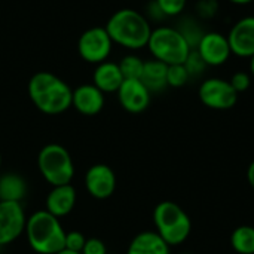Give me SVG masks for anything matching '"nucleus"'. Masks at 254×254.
Wrapping results in <instances>:
<instances>
[{"label": "nucleus", "instance_id": "f257e3e1", "mask_svg": "<svg viewBox=\"0 0 254 254\" xmlns=\"http://www.w3.org/2000/svg\"><path fill=\"white\" fill-rule=\"evenodd\" d=\"M28 95L42 113L60 115L71 107L73 89L57 74L37 71L28 82Z\"/></svg>", "mask_w": 254, "mask_h": 254}, {"label": "nucleus", "instance_id": "f03ea898", "mask_svg": "<svg viewBox=\"0 0 254 254\" xmlns=\"http://www.w3.org/2000/svg\"><path fill=\"white\" fill-rule=\"evenodd\" d=\"M106 30L113 43L129 51H138L147 46L153 28L144 13L124 7L109 18Z\"/></svg>", "mask_w": 254, "mask_h": 254}, {"label": "nucleus", "instance_id": "7ed1b4c3", "mask_svg": "<svg viewBox=\"0 0 254 254\" xmlns=\"http://www.w3.org/2000/svg\"><path fill=\"white\" fill-rule=\"evenodd\" d=\"M25 235L30 247L39 254H57L64 249L65 231L60 219L46 210L36 211L27 219Z\"/></svg>", "mask_w": 254, "mask_h": 254}, {"label": "nucleus", "instance_id": "20e7f679", "mask_svg": "<svg viewBox=\"0 0 254 254\" xmlns=\"http://www.w3.org/2000/svg\"><path fill=\"white\" fill-rule=\"evenodd\" d=\"M153 222L156 234L171 247L185 243L190 234L192 223L185 210L171 201H164L155 207Z\"/></svg>", "mask_w": 254, "mask_h": 254}, {"label": "nucleus", "instance_id": "39448f33", "mask_svg": "<svg viewBox=\"0 0 254 254\" xmlns=\"http://www.w3.org/2000/svg\"><path fill=\"white\" fill-rule=\"evenodd\" d=\"M146 48H149V52L155 60L167 65L183 64L192 51L180 31L170 25L153 28Z\"/></svg>", "mask_w": 254, "mask_h": 254}, {"label": "nucleus", "instance_id": "423d86ee", "mask_svg": "<svg viewBox=\"0 0 254 254\" xmlns=\"http://www.w3.org/2000/svg\"><path fill=\"white\" fill-rule=\"evenodd\" d=\"M37 165L43 179L54 186L70 185L74 177V165L68 150L57 143L46 144L39 152Z\"/></svg>", "mask_w": 254, "mask_h": 254}, {"label": "nucleus", "instance_id": "0eeeda50", "mask_svg": "<svg viewBox=\"0 0 254 254\" xmlns=\"http://www.w3.org/2000/svg\"><path fill=\"white\" fill-rule=\"evenodd\" d=\"M113 48L106 27H92L85 30L77 40V52L80 58L91 64H100L107 61Z\"/></svg>", "mask_w": 254, "mask_h": 254}, {"label": "nucleus", "instance_id": "6e6552de", "mask_svg": "<svg viewBox=\"0 0 254 254\" xmlns=\"http://www.w3.org/2000/svg\"><path fill=\"white\" fill-rule=\"evenodd\" d=\"M198 95L204 106L214 110H229L238 101V92L229 80L220 77L205 79L198 89Z\"/></svg>", "mask_w": 254, "mask_h": 254}, {"label": "nucleus", "instance_id": "1a4fd4ad", "mask_svg": "<svg viewBox=\"0 0 254 254\" xmlns=\"http://www.w3.org/2000/svg\"><path fill=\"white\" fill-rule=\"evenodd\" d=\"M27 217L21 202L0 201V247L13 243L25 231Z\"/></svg>", "mask_w": 254, "mask_h": 254}, {"label": "nucleus", "instance_id": "9d476101", "mask_svg": "<svg viewBox=\"0 0 254 254\" xmlns=\"http://www.w3.org/2000/svg\"><path fill=\"white\" fill-rule=\"evenodd\" d=\"M195 49L208 67H220L232 55L228 36L219 31H205Z\"/></svg>", "mask_w": 254, "mask_h": 254}, {"label": "nucleus", "instance_id": "9b49d317", "mask_svg": "<svg viewBox=\"0 0 254 254\" xmlns=\"http://www.w3.org/2000/svg\"><path fill=\"white\" fill-rule=\"evenodd\" d=\"M226 36L232 55L250 60L254 55V15L238 19Z\"/></svg>", "mask_w": 254, "mask_h": 254}, {"label": "nucleus", "instance_id": "f8f14e48", "mask_svg": "<svg viewBox=\"0 0 254 254\" xmlns=\"http://www.w3.org/2000/svg\"><path fill=\"white\" fill-rule=\"evenodd\" d=\"M88 193L95 199H107L116 189V176L113 170L104 164L92 165L85 176Z\"/></svg>", "mask_w": 254, "mask_h": 254}, {"label": "nucleus", "instance_id": "ddd939ff", "mask_svg": "<svg viewBox=\"0 0 254 254\" xmlns=\"http://www.w3.org/2000/svg\"><path fill=\"white\" fill-rule=\"evenodd\" d=\"M121 106L129 113H141L150 104V91L140 79H125L118 89Z\"/></svg>", "mask_w": 254, "mask_h": 254}, {"label": "nucleus", "instance_id": "4468645a", "mask_svg": "<svg viewBox=\"0 0 254 254\" xmlns=\"http://www.w3.org/2000/svg\"><path fill=\"white\" fill-rule=\"evenodd\" d=\"M71 106L85 116L98 115L104 107V94L94 85L85 83L73 89Z\"/></svg>", "mask_w": 254, "mask_h": 254}, {"label": "nucleus", "instance_id": "2eb2a0df", "mask_svg": "<svg viewBox=\"0 0 254 254\" xmlns=\"http://www.w3.org/2000/svg\"><path fill=\"white\" fill-rule=\"evenodd\" d=\"M76 204V190L70 185L54 186L46 198V211L57 219L71 213Z\"/></svg>", "mask_w": 254, "mask_h": 254}, {"label": "nucleus", "instance_id": "dca6fc26", "mask_svg": "<svg viewBox=\"0 0 254 254\" xmlns=\"http://www.w3.org/2000/svg\"><path fill=\"white\" fill-rule=\"evenodd\" d=\"M122 71L119 68L118 63L113 61H104L97 64L94 74H92V83L103 92V94H112L118 92L124 82Z\"/></svg>", "mask_w": 254, "mask_h": 254}, {"label": "nucleus", "instance_id": "f3484780", "mask_svg": "<svg viewBox=\"0 0 254 254\" xmlns=\"http://www.w3.org/2000/svg\"><path fill=\"white\" fill-rule=\"evenodd\" d=\"M127 254H170V246L156 232H141L131 241Z\"/></svg>", "mask_w": 254, "mask_h": 254}, {"label": "nucleus", "instance_id": "a211bd4d", "mask_svg": "<svg viewBox=\"0 0 254 254\" xmlns=\"http://www.w3.org/2000/svg\"><path fill=\"white\" fill-rule=\"evenodd\" d=\"M167 70H168V65L155 58L144 61V67H143L140 80L150 91V94L161 92L168 86L167 85Z\"/></svg>", "mask_w": 254, "mask_h": 254}, {"label": "nucleus", "instance_id": "6ab92c4d", "mask_svg": "<svg viewBox=\"0 0 254 254\" xmlns=\"http://www.w3.org/2000/svg\"><path fill=\"white\" fill-rule=\"evenodd\" d=\"M27 193L25 180L15 173L0 176V201L3 202H21Z\"/></svg>", "mask_w": 254, "mask_h": 254}, {"label": "nucleus", "instance_id": "aec40b11", "mask_svg": "<svg viewBox=\"0 0 254 254\" xmlns=\"http://www.w3.org/2000/svg\"><path fill=\"white\" fill-rule=\"evenodd\" d=\"M176 28L185 37V40L188 42L190 49H195L205 34V30L199 24V19L195 16H183Z\"/></svg>", "mask_w": 254, "mask_h": 254}, {"label": "nucleus", "instance_id": "412c9836", "mask_svg": "<svg viewBox=\"0 0 254 254\" xmlns=\"http://www.w3.org/2000/svg\"><path fill=\"white\" fill-rule=\"evenodd\" d=\"M231 244L240 254H254V228L240 226L232 232Z\"/></svg>", "mask_w": 254, "mask_h": 254}, {"label": "nucleus", "instance_id": "4be33fe9", "mask_svg": "<svg viewBox=\"0 0 254 254\" xmlns=\"http://www.w3.org/2000/svg\"><path fill=\"white\" fill-rule=\"evenodd\" d=\"M118 64H119L124 79H140L141 77L144 60H141L138 55H134V54L125 55Z\"/></svg>", "mask_w": 254, "mask_h": 254}, {"label": "nucleus", "instance_id": "5701e85b", "mask_svg": "<svg viewBox=\"0 0 254 254\" xmlns=\"http://www.w3.org/2000/svg\"><path fill=\"white\" fill-rule=\"evenodd\" d=\"M190 80V76L183 64L168 65L167 70V85L171 88H182Z\"/></svg>", "mask_w": 254, "mask_h": 254}, {"label": "nucleus", "instance_id": "b1692460", "mask_svg": "<svg viewBox=\"0 0 254 254\" xmlns=\"http://www.w3.org/2000/svg\"><path fill=\"white\" fill-rule=\"evenodd\" d=\"M183 65L186 67V70H188L190 79L204 74L205 68L208 67V65L205 64V61L201 58V55L196 52V49H192V51H190V54L188 55V58H186V61L183 63Z\"/></svg>", "mask_w": 254, "mask_h": 254}, {"label": "nucleus", "instance_id": "393cba45", "mask_svg": "<svg viewBox=\"0 0 254 254\" xmlns=\"http://www.w3.org/2000/svg\"><path fill=\"white\" fill-rule=\"evenodd\" d=\"M220 9L219 0H198L195 4V12L198 19H213Z\"/></svg>", "mask_w": 254, "mask_h": 254}, {"label": "nucleus", "instance_id": "a878e982", "mask_svg": "<svg viewBox=\"0 0 254 254\" xmlns=\"http://www.w3.org/2000/svg\"><path fill=\"white\" fill-rule=\"evenodd\" d=\"M155 1L167 15V18L180 16L185 12L186 4H188V0H155Z\"/></svg>", "mask_w": 254, "mask_h": 254}, {"label": "nucleus", "instance_id": "bb28decb", "mask_svg": "<svg viewBox=\"0 0 254 254\" xmlns=\"http://www.w3.org/2000/svg\"><path fill=\"white\" fill-rule=\"evenodd\" d=\"M85 243H86V238H85V235L82 232H77V231L65 232V240H64V249L65 250L82 253Z\"/></svg>", "mask_w": 254, "mask_h": 254}, {"label": "nucleus", "instance_id": "cd10ccee", "mask_svg": "<svg viewBox=\"0 0 254 254\" xmlns=\"http://www.w3.org/2000/svg\"><path fill=\"white\" fill-rule=\"evenodd\" d=\"M229 83L232 85V88L241 94V92H246L250 85H252V74L247 73V71H237L231 76L229 79Z\"/></svg>", "mask_w": 254, "mask_h": 254}, {"label": "nucleus", "instance_id": "c85d7f7f", "mask_svg": "<svg viewBox=\"0 0 254 254\" xmlns=\"http://www.w3.org/2000/svg\"><path fill=\"white\" fill-rule=\"evenodd\" d=\"M80 254H107V249L104 243L98 238H89L86 240L83 250Z\"/></svg>", "mask_w": 254, "mask_h": 254}, {"label": "nucleus", "instance_id": "c756f323", "mask_svg": "<svg viewBox=\"0 0 254 254\" xmlns=\"http://www.w3.org/2000/svg\"><path fill=\"white\" fill-rule=\"evenodd\" d=\"M144 16L149 19V22H150V21L159 22V21H164V19H167V15L162 12V9L158 6V3H156L155 0H152V1L147 4Z\"/></svg>", "mask_w": 254, "mask_h": 254}, {"label": "nucleus", "instance_id": "7c9ffc66", "mask_svg": "<svg viewBox=\"0 0 254 254\" xmlns=\"http://www.w3.org/2000/svg\"><path fill=\"white\" fill-rule=\"evenodd\" d=\"M247 177H249V182H250V186L253 188L254 190V161L250 164L249 167V171H247Z\"/></svg>", "mask_w": 254, "mask_h": 254}, {"label": "nucleus", "instance_id": "2f4dec72", "mask_svg": "<svg viewBox=\"0 0 254 254\" xmlns=\"http://www.w3.org/2000/svg\"><path fill=\"white\" fill-rule=\"evenodd\" d=\"M234 4H238V6H244V4H250V3H254V0H228Z\"/></svg>", "mask_w": 254, "mask_h": 254}, {"label": "nucleus", "instance_id": "473e14b6", "mask_svg": "<svg viewBox=\"0 0 254 254\" xmlns=\"http://www.w3.org/2000/svg\"><path fill=\"white\" fill-rule=\"evenodd\" d=\"M249 67H250V74L254 77V55L250 58V65Z\"/></svg>", "mask_w": 254, "mask_h": 254}, {"label": "nucleus", "instance_id": "72a5a7b5", "mask_svg": "<svg viewBox=\"0 0 254 254\" xmlns=\"http://www.w3.org/2000/svg\"><path fill=\"white\" fill-rule=\"evenodd\" d=\"M57 254H80V253H76V252H71V250H65V249H63L61 252H58Z\"/></svg>", "mask_w": 254, "mask_h": 254}, {"label": "nucleus", "instance_id": "f704fd0d", "mask_svg": "<svg viewBox=\"0 0 254 254\" xmlns=\"http://www.w3.org/2000/svg\"><path fill=\"white\" fill-rule=\"evenodd\" d=\"M0 168H1V155H0Z\"/></svg>", "mask_w": 254, "mask_h": 254}]
</instances>
